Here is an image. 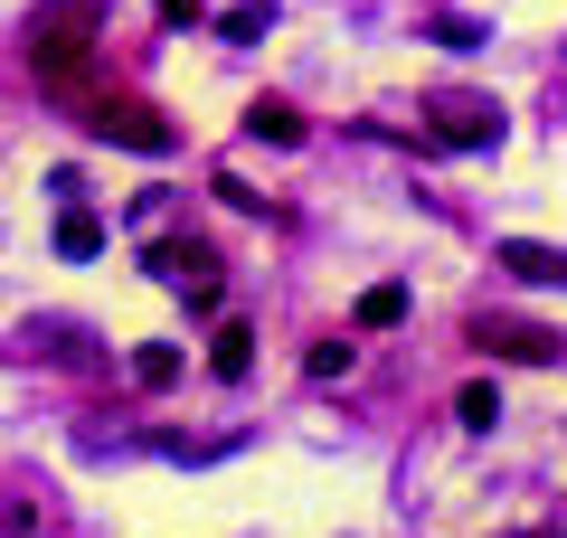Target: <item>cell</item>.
Instances as JSON below:
<instances>
[{"mask_svg": "<svg viewBox=\"0 0 567 538\" xmlns=\"http://www.w3.org/2000/svg\"><path fill=\"white\" fill-rule=\"evenodd\" d=\"M95 29H104V0H48L39 20H29V66H39L48 85H76Z\"/></svg>", "mask_w": 567, "mask_h": 538, "instance_id": "obj_1", "label": "cell"}, {"mask_svg": "<svg viewBox=\"0 0 567 538\" xmlns=\"http://www.w3.org/2000/svg\"><path fill=\"white\" fill-rule=\"evenodd\" d=\"M171 379H181V350H171V340L133 350V387H171Z\"/></svg>", "mask_w": 567, "mask_h": 538, "instance_id": "obj_11", "label": "cell"}, {"mask_svg": "<svg viewBox=\"0 0 567 538\" xmlns=\"http://www.w3.org/2000/svg\"><path fill=\"white\" fill-rule=\"evenodd\" d=\"M39 350L58 359V369H95V350H85V340L66 331V321H48V331H39Z\"/></svg>", "mask_w": 567, "mask_h": 538, "instance_id": "obj_13", "label": "cell"}, {"mask_svg": "<svg viewBox=\"0 0 567 538\" xmlns=\"http://www.w3.org/2000/svg\"><path fill=\"white\" fill-rule=\"evenodd\" d=\"M208 369H218V379L237 387L246 369H256V331H246V321H218V350H208Z\"/></svg>", "mask_w": 567, "mask_h": 538, "instance_id": "obj_7", "label": "cell"}, {"mask_svg": "<svg viewBox=\"0 0 567 538\" xmlns=\"http://www.w3.org/2000/svg\"><path fill=\"white\" fill-rule=\"evenodd\" d=\"M265 20H275V0H237V10H218V39L246 48V39H265Z\"/></svg>", "mask_w": 567, "mask_h": 538, "instance_id": "obj_9", "label": "cell"}, {"mask_svg": "<svg viewBox=\"0 0 567 538\" xmlns=\"http://www.w3.org/2000/svg\"><path fill=\"white\" fill-rule=\"evenodd\" d=\"M58 256H76V265H85V256H104V227L85 218V208H66V218H58Z\"/></svg>", "mask_w": 567, "mask_h": 538, "instance_id": "obj_10", "label": "cell"}, {"mask_svg": "<svg viewBox=\"0 0 567 538\" xmlns=\"http://www.w3.org/2000/svg\"><path fill=\"white\" fill-rule=\"evenodd\" d=\"M350 359H360L350 340H312V359H303V369H312V379H350Z\"/></svg>", "mask_w": 567, "mask_h": 538, "instance_id": "obj_14", "label": "cell"}, {"mask_svg": "<svg viewBox=\"0 0 567 538\" xmlns=\"http://www.w3.org/2000/svg\"><path fill=\"white\" fill-rule=\"evenodd\" d=\"M350 321H360V331H398V321H406V283H369Z\"/></svg>", "mask_w": 567, "mask_h": 538, "instance_id": "obj_8", "label": "cell"}, {"mask_svg": "<svg viewBox=\"0 0 567 538\" xmlns=\"http://www.w3.org/2000/svg\"><path fill=\"white\" fill-rule=\"evenodd\" d=\"M162 20H171V29H199L208 10H199V0H162Z\"/></svg>", "mask_w": 567, "mask_h": 538, "instance_id": "obj_16", "label": "cell"}, {"mask_svg": "<svg viewBox=\"0 0 567 538\" xmlns=\"http://www.w3.org/2000/svg\"><path fill=\"white\" fill-rule=\"evenodd\" d=\"M425 142H445V152H492V142H502V104L492 95H435L425 104Z\"/></svg>", "mask_w": 567, "mask_h": 538, "instance_id": "obj_2", "label": "cell"}, {"mask_svg": "<svg viewBox=\"0 0 567 538\" xmlns=\"http://www.w3.org/2000/svg\"><path fill=\"white\" fill-rule=\"evenodd\" d=\"M492 265H511L520 283H567V256H558V246H539V237H502V246H492Z\"/></svg>", "mask_w": 567, "mask_h": 538, "instance_id": "obj_5", "label": "cell"}, {"mask_svg": "<svg viewBox=\"0 0 567 538\" xmlns=\"http://www.w3.org/2000/svg\"><path fill=\"white\" fill-rule=\"evenodd\" d=\"M454 416H464L473 435H492V425H502V387H464V397H454Z\"/></svg>", "mask_w": 567, "mask_h": 538, "instance_id": "obj_12", "label": "cell"}, {"mask_svg": "<svg viewBox=\"0 0 567 538\" xmlns=\"http://www.w3.org/2000/svg\"><path fill=\"white\" fill-rule=\"evenodd\" d=\"M85 133L95 142H133V152H171V123L152 114V104H114V95L85 104Z\"/></svg>", "mask_w": 567, "mask_h": 538, "instance_id": "obj_3", "label": "cell"}, {"mask_svg": "<svg viewBox=\"0 0 567 538\" xmlns=\"http://www.w3.org/2000/svg\"><path fill=\"white\" fill-rule=\"evenodd\" d=\"M425 39H435V48H483V20H464V10H445V20L425 29Z\"/></svg>", "mask_w": 567, "mask_h": 538, "instance_id": "obj_15", "label": "cell"}, {"mask_svg": "<svg viewBox=\"0 0 567 538\" xmlns=\"http://www.w3.org/2000/svg\"><path fill=\"white\" fill-rule=\"evenodd\" d=\"M473 340H483L492 359H520V369H548V359H558V340H548L539 321H492L483 312V321H473Z\"/></svg>", "mask_w": 567, "mask_h": 538, "instance_id": "obj_4", "label": "cell"}, {"mask_svg": "<svg viewBox=\"0 0 567 538\" xmlns=\"http://www.w3.org/2000/svg\"><path fill=\"white\" fill-rule=\"evenodd\" d=\"M246 133L293 152V142H303V114H293V104H275V95H256V104H246Z\"/></svg>", "mask_w": 567, "mask_h": 538, "instance_id": "obj_6", "label": "cell"}]
</instances>
